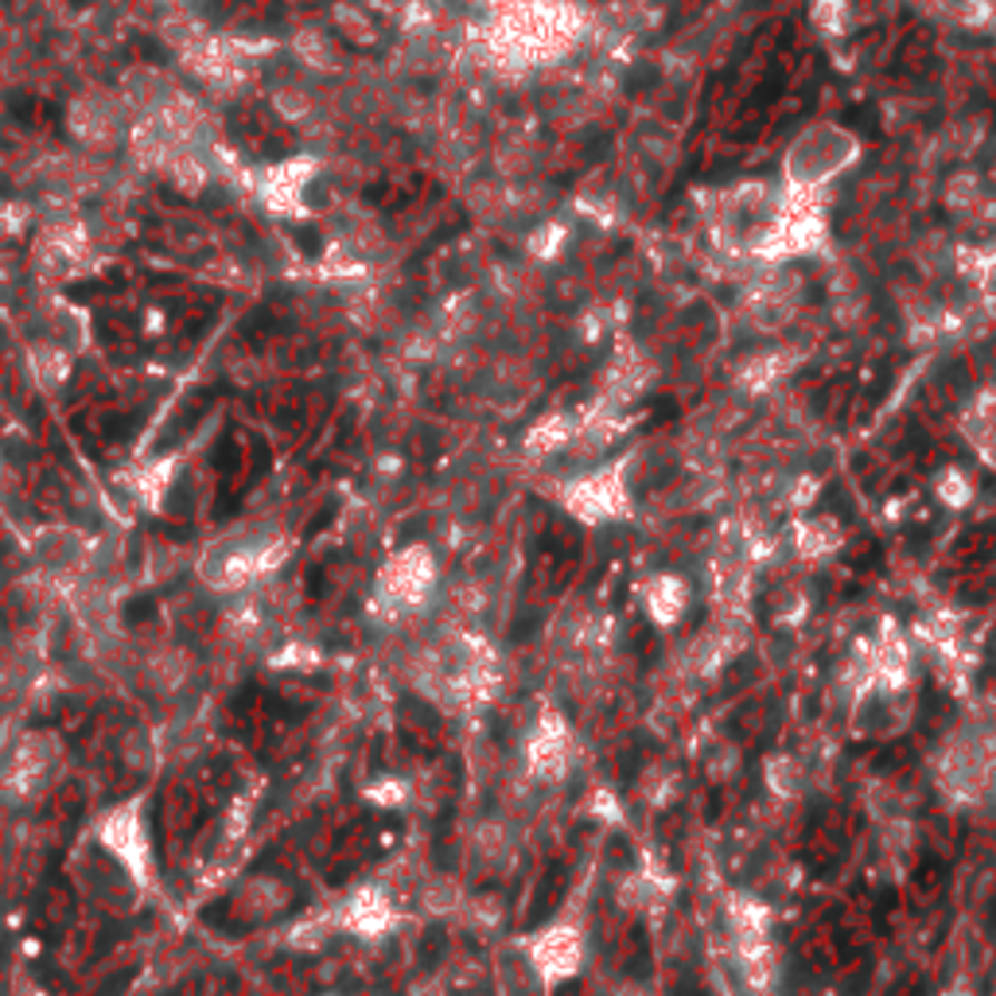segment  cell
I'll return each instance as SVG.
<instances>
[{
    "label": "cell",
    "instance_id": "9c48e42d",
    "mask_svg": "<svg viewBox=\"0 0 996 996\" xmlns=\"http://www.w3.org/2000/svg\"><path fill=\"white\" fill-rule=\"evenodd\" d=\"M393 922H398V911H393L390 891L374 888V883L351 891V896L343 899V907H339V927L351 930V935H362V938H382Z\"/></svg>",
    "mask_w": 996,
    "mask_h": 996
},
{
    "label": "cell",
    "instance_id": "30bf717a",
    "mask_svg": "<svg viewBox=\"0 0 996 996\" xmlns=\"http://www.w3.org/2000/svg\"><path fill=\"white\" fill-rule=\"evenodd\" d=\"M693 588L685 576L677 573H654L643 584V612L654 627H677L690 615Z\"/></svg>",
    "mask_w": 996,
    "mask_h": 996
},
{
    "label": "cell",
    "instance_id": "ba28073f",
    "mask_svg": "<svg viewBox=\"0 0 996 996\" xmlns=\"http://www.w3.org/2000/svg\"><path fill=\"white\" fill-rule=\"evenodd\" d=\"M59 759H62L59 736H51V732H31V736H23L12 755V787L20 794H36L39 787L51 782Z\"/></svg>",
    "mask_w": 996,
    "mask_h": 996
},
{
    "label": "cell",
    "instance_id": "6da1fadb",
    "mask_svg": "<svg viewBox=\"0 0 996 996\" xmlns=\"http://www.w3.org/2000/svg\"><path fill=\"white\" fill-rule=\"evenodd\" d=\"M289 553H292L289 537L276 526L257 521V526H238L226 537H218V541H211L199 553V565L195 568H199L203 584H211V588L238 592V588H250L253 580L273 576L289 560Z\"/></svg>",
    "mask_w": 996,
    "mask_h": 996
},
{
    "label": "cell",
    "instance_id": "5bb4252c",
    "mask_svg": "<svg viewBox=\"0 0 996 996\" xmlns=\"http://www.w3.org/2000/svg\"><path fill=\"white\" fill-rule=\"evenodd\" d=\"M935 487H938V498H943V506H950V510H961V506L974 502V487L966 484V476H961V471H943Z\"/></svg>",
    "mask_w": 996,
    "mask_h": 996
},
{
    "label": "cell",
    "instance_id": "52a82bcc",
    "mask_svg": "<svg viewBox=\"0 0 996 996\" xmlns=\"http://www.w3.org/2000/svg\"><path fill=\"white\" fill-rule=\"evenodd\" d=\"M31 553L47 576H78L90 565L94 545L70 526H43L31 537Z\"/></svg>",
    "mask_w": 996,
    "mask_h": 996
},
{
    "label": "cell",
    "instance_id": "5b68a950",
    "mask_svg": "<svg viewBox=\"0 0 996 996\" xmlns=\"http://www.w3.org/2000/svg\"><path fill=\"white\" fill-rule=\"evenodd\" d=\"M526 958L534 974L549 985L573 982L584 966V935L573 922H549L526 943Z\"/></svg>",
    "mask_w": 996,
    "mask_h": 996
},
{
    "label": "cell",
    "instance_id": "4fadbf2b",
    "mask_svg": "<svg viewBox=\"0 0 996 996\" xmlns=\"http://www.w3.org/2000/svg\"><path fill=\"white\" fill-rule=\"evenodd\" d=\"M289 904V888H284L281 880H253L250 891H246V907L250 915H276L281 907Z\"/></svg>",
    "mask_w": 996,
    "mask_h": 996
},
{
    "label": "cell",
    "instance_id": "7a4b0ae2",
    "mask_svg": "<svg viewBox=\"0 0 996 996\" xmlns=\"http://www.w3.org/2000/svg\"><path fill=\"white\" fill-rule=\"evenodd\" d=\"M432 588H437V557H432V549L429 545H406L378 573L374 604L390 619H398V615L417 612L421 604H429Z\"/></svg>",
    "mask_w": 996,
    "mask_h": 996
},
{
    "label": "cell",
    "instance_id": "7c38bea8",
    "mask_svg": "<svg viewBox=\"0 0 996 996\" xmlns=\"http://www.w3.org/2000/svg\"><path fill=\"white\" fill-rule=\"evenodd\" d=\"M666 896H670V883L662 880V876H654L651 868L635 872L619 888V904L627 907V911H654V907H658Z\"/></svg>",
    "mask_w": 996,
    "mask_h": 996
},
{
    "label": "cell",
    "instance_id": "8992f818",
    "mask_svg": "<svg viewBox=\"0 0 996 996\" xmlns=\"http://www.w3.org/2000/svg\"><path fill=\"white\" fill-rule=\"evenodd\" d=\"M573 729H568V721L560 713H541V721L534 724V732H529L526 740V766L534 779H560V774L568 771V759H573Z\"/></svg>",
    "mask_w": 996,
    "mask_h": 996
},
{
    "label": "cell",
    "instance_id": "277c9868",
    "mask_svg": "<svg viewBox=\"0 0 996 996\" xmlns=\"http://www.w3.org/2000/svg\"><path fill=\"white\" fill-rule=\"evenodd\" d=\"M560 502H565V510L573 514V518L588 521V526L619 521L631 514V491H627V484H623L619 468H604V471H592V476L576 479Z\"/></svg>",
    "mask_w": 996,
    "mask_h": 996
},
{
    "label": "cell",
    "instance_id": "3957f363",
    "mask_svg": "<svg viewBox=\"0 0 996 996\" xmlns=\"http://www.w3.org/2000/svg\"><path fill=\"white\" fill-rule=\"evenodd\" d=\"M94 837L106 849L109 860L125 868L133 876L137 888L148 883V852H153V841H148V826H145V798H133V802L109 810L106 818L94 826Z\"/></svg>",
    "mask_w": 996,
    "mask_h": 996
},
{
    "label": "cell",
    "instance_id": "8fae6325",
    "mask_svg": "<svg viewBox=\"0 0 996 996\" xmlns=\"http://www.w3.org/2000/svg\"><path fill=\"white\" fill-rule=\"evenodd\" d=\"M841 545V529L833 518H798L794 526V553L802 560H821L829 553H837Z\"/></svg>",
    "mask_w": 996,
    "mask_h": 996
},
{
    "label": "cell",
    "instance_id": "9a60e30c",
    "mask_svg": "<svg viewBox=\"0 0 996 996\" xmlns=\"http://www.w3.org/2000/svg\"><path fill=\"white\" fill-rule=\"evenodd\" d=\"M121 755L129 759L133 766H148L156 759V740L148 736L145 729L129 732V736H125V744H121Z\"/></svg>",
    "mask_w": 996,
    "mask_h": 996
}]
</instances>
